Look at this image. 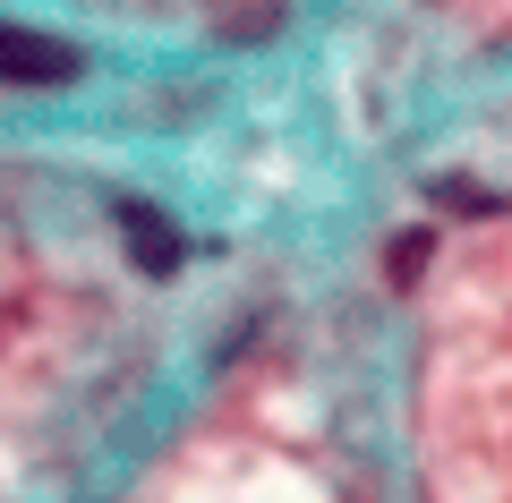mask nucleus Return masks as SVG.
<instances>
[{"label": "nucleus", "instance_id": "1", "mask_svg": "<svg viewBox=\"0 0 512 503\" xmlns=\"http://www.w3.org/2000/svg\"><path fill=\"white\" fill-rule=\"evenodd\" d=\"M86 69L77 43H52L35 26H0V86H69Z\"/></svg>", "mask_w": 512, "mask_h": 503}, {"label": "nucleus", "instance_id": "2", "mask_svg": "<svg viewBox=\"0 0 512 503\" xmlns=\"http://www.w3.org/2000/svg\"><path fill=\"white\" fill-rule=\"evenodd\" d=\"M111 214H120V239H128V265H146V273H180V265H188V239L171 231V222L154 214V205L120 197V205H111Z\"/></svg>", "mask_w": 512, "mask_h": 503}, {"label": "nucleus", "instance_id": "3", "mask_svg": "<svg viewBox=\"0 0 512 503\" xmlns=\"http://www.w3.org/2000/svg\"><path fill=\"white\" fill-rule=\"evenodd\" d=\"M419 265H427V239H419V231L393 239V282H419Z\"/></svg>", "mask_w": 512, "mask_h": 503}]
</instances>
